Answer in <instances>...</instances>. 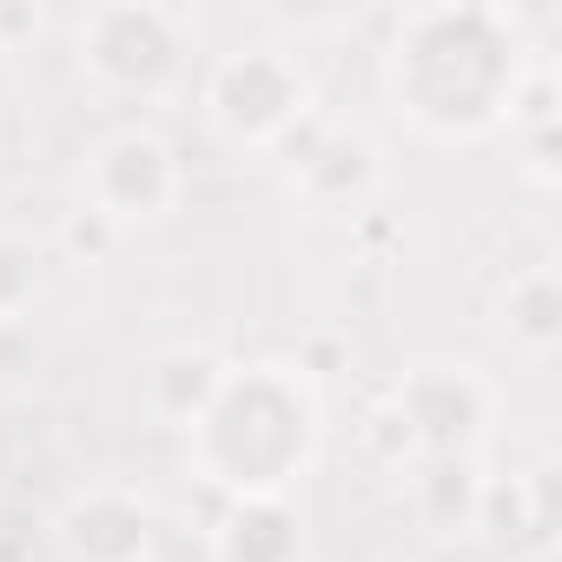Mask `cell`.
I'll return each instance as SVG.
<instances>
[{
    "instance_id": "cell-1",
    "label": "cell",
    "mask_w": 562,
    "mask_h": 562,
    "mask_svg": "<svg viewBox=\"0 0 562 562\" xmlns=\"http://www.w3.org/2000/svg\"><path fill=\"white\" fill-rule=\"evenodd\" d=\"M536 87L529 34L496 0H430L404 8L378 54V93L391 120L443 153L490 146L516 126Z\"/></svg>"
},
{
    "instance_id": "cell-2",
    "label": "cell",
    "mask_w": 562,
    "mask_h": 562,
    "mask_svg": "<svg viewBox=\"0 0 562 562\" xmlns=\"http://www.w3.org/2000/svg\"><path fill=\"white\" fill-rule=\"evenodd\" d=\"M186 470L225 496H299L331 450V404L305 358H232L205 411L179 430Z\"/></svg>"
},
{
    "instance_id": "cell-3",
    "label": "cell",
    "mask_w": 562,
    "mask_h": 562,
    "mask_svg": "<svg viewBox=\"0 0 562 562\" xmlns=\"http://www.w3.org/2000/svg\"><path fill=\"white\" fill-rule=\"evenodd\" d=\"M503 378L476 358L457 351H424L411 358L391 391L378 397V437H391L397 470L424 463H483L503 437Z\"/></svg>"
},
{
    "instance_id": "cell-4",
    "label": "cell",
    "mask_w": 562,
    "mask_h": 562,
    "mask_svg": "<svg viewBox=\"0 0 562 562\" xmlns=\"http://www.w3.org/2000/svg\"><path fill=\"white\" fill-rule=\"evenodd\" d=\"M318 113V74L285 41H245L199 74V120L232 153H278Z\"/></svg>"
},
{
    "instance_id": "cell-5",
    "label": "cell",
    "mask_w": 562,
    "mask_h": 562,
    "mask_svg": "<svg viewBox=\"0 0 562 562\" xmlns=\"http://www.w3.org/2000/svg\"><path fill=\"white\" fill-rule=\"evenodd\" d=\"M74 67L106 100L159 106L192 67V21L159 0H100L74 21Z\"/></svg>"
},
{
    "instance_id": "cell-6",
    "label": "cell",
    "mask_w": 562,
    "mask_h": 562,
    "mask_svg": "<svg viewBox=\"0 0 562 562\" xmlns=\"http://www.w3.org/2000/svg\"><path fill=\"white\" fill-rule=\"evenodd\" d=\"M74 199L106 232H153L186 205V159L153 120H120L87 139L74 166Z\"/></svg>"
},
{
    "instance_id": "cell-7",
    "label": "cell",
    "mask_w": 562,
    "mask_h": 562,
    "mask_svg": "<svg viewBox=\"0 0 562 562\" xmlns=\"http://www.w3.org/2000/svg\"><path fill=\"white\" fill-rule=\"evenodd\" d=\"M60 562H153L159 509L139 483H80L47 522Z\"/></svg>"
},
{
    "instance_id": "cell-8",
    "label": "cell",
    "mask_w": 562,
    "mask_h": 562,
    "mask_svg": "<svg viewBox=\"0 0 562 562\" xmlns=\"http://www.w3.org/2000/svg\"><path fill=\"white\" fill-rule=\"evenodd\" d=\"M384 179L378 146L358 126H325V133H299V159H292V199L312 212H358Z\"/></svg>"
},
{
    "instance_id": "cell-9",
    "label": "cell",
    "mask_w": 562,
    "mask_h": 562,
    "mask_svg": "<svg viewBox=\"0 0 562 562\" xmlns=\"http://www.w3.org/2000/svg\"><path fill=\"white\" fill-rule=\"evenodd\" d=\"M205 562H312V522L299 496H245L212 516Z\"/></svg>"
},
{
    "instance_id": "cell-10",
    "label": "cell",
    "mask_w": 562,
    "mask_h": 562,
    "mask_svg": "<svg viewBox=\"0 0 562 562\" xmlns=\"http://www.w3.org/2000/svg\"><path fill=\"white\" fill-rule=\"evenodd\" d=\"M490 325L516 364H536V371L555 364V351H562V271L549 258L509 271L496 305H490Z\"/></svg>"
},
{
    "instance_id": "cell-11",
    "label": "cell",
    "mask_w": 562,
    "mask_h": 562,
    "mask_svg": "<svg viewBox=\"0 0 562 562\" xmlns=\"http://www.w3.org/2000/svg\"><path fill=\"white\" fill-rule=\"evenodd\" d=\"M225 364H232V358H225L218 345H205V338L159 345V351L139 364V404H146V417L166 424V430H186V424L205 411L212 384L225 378Z\"/></svg>"
},
{
    "instance_id": "cell-12",
    "label": "cell",
    "mask_w": 562,
    "mask_h": 562,
    "mask_svg": "<svg viewBox=\"0 0 562 562\" xmlns=\"http://www.w3.org/2000/svg\"><path fill=\"white\" fill-rule=\"evenodd\" d=\"M483 490H490L483 463H424V470H411V503H417L424 529H437V536L483 529Z\"/></svg>"
},
{
    "instance_id": "cell-13",
    "label": "cell",
    "mask_w": 562,
    "mask_h": 562,
    "mask_svg": "<svg viewBox=\"0 0 562 562\" xmlns=\"http://www.w3.org/2000/svg\"><path fill=\"white\" fill-rule=\"evenodd\" d=\"M41 292H47V258H41V245L27 232H14V225H0V331L27 325L34 305H41Z\"/></svg>"
}]
</instances>
